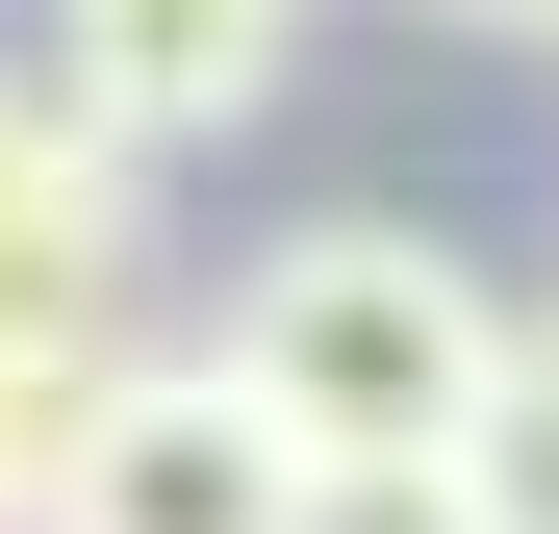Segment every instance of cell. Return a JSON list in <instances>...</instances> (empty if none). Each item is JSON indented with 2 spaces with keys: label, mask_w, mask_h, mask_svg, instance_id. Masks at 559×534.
<instances>
[{
  "label": "cell",
  "mask_w": 559,
  "mask_h": 534,
  "mask_svg": "<svg viewBox=\"0 0 559 534\" xmlns=\"http://www.w3.org/2000/svg\"><path fill=\"white\" fill-rule=\"evenodd\" d=\"M509 281L457 229H407V204H331V229H280L254 281H229V382L280 407V459L306 484H457L484 459V407H509Z\"/></svg>",
  "instance_id": "6da1fadb"
},
{
  "label": "cell",
  "mask_w": 559,
  "mask_h": 534,
  "mask_svg": "<svg viewBox=\"0 0 559 534\" xmlns=\"http://www.w3.org/2000/svg\"><path fill=\"white\" fill-rule=\"evenodd\" d=\"M51 534H306V459H280V407L229 356H128L76 484H51Z\"/></svg>",
  "instance_id": "7a4b0ae2"
},
{
  "label": "cell",
  "mask_w": 559,
  "mask_h": 534,
  "mask_svg": "<svg viewBox=\"0 0 559 534\" xmlns=\"http://www.w3.org/2000/svg\"><path fill=\"white\" fill-rule=\"evenodd\" d=\"M280 51H306V0H76V76H103L128 153H204L280 103Z\"/></svg>",
  "instance_id": "3957f363"
},
{
  "label": "cell",
  "mask_w": 559,
  "mask_h": 534,
  "mask_svg": "<svg viewBox=\"0 0 559 534\" xmlns=\"http://www.w3.org/2000/svg\"><path fill=\"white\" fill-rule=\"evenodd\" d=\"M128 178H153V153L0 128V331H26V306H128Z\"/></svg>",
  "instance_id": "277c9868"
},
{
  "label": "cell",
  "mask_w": 559,
  "mask_h": 534,
  "mask_svg": "<svg viewBox=\"0 0 559 534\" xmlns=\"http://www.w3.org/2000/svg\"><path fill=\"white\" fill-rule=\"evenodd\" d=\"M103 382H128V331H103V306H26V331H0V534H51V484H76V432H103Z\"/></svg>",
  "instance_id": "5b68a950"
},
{
  "label": "cell",
  "mask_w": 559,
  "mask_h": 534,
  "mask_svg": "<svg viewBox=\"0 0 559 534\" xmlns=\"http://www.w3.org/2000/svg\"><path fill=\"white\" fill-rule=\"evenodd\" d=\"M484 534H559V331H509V407H484Z\"/></svg>",
  "instance_id": "8992f818"
},
{
  "label": "cell",
  "mask_w": 559,
  "mask_h": 534,
  "mask_svg": "<svg viewBox=\"0 0 559 534\" xmlns=\"http://www.w3.org/2000/svg\"><path fill=\"white\" fill-rule=\"evenodd\" d=\"M306 534H484V484H306Z\"/></svg>",
  "instance_id": "52a82bcc"
},
{
  "label": "cell",
  "mask_w": 559,
  "mask_h": 534,
  "mask_svg": "<svg viewBox=\"0 0 559 534\" xmlns=\"http://www.w3.org/2000/svg\"><path fill=\"white\" fill-rule=\"evenodd\" d=\"M484 26H559V0H484Z\"/></svg>",
  "instance_id": "ba28073f"
}]
</instances>
